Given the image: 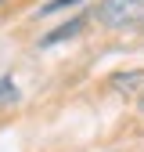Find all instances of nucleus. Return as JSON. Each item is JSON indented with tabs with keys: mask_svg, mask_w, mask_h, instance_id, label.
Returning <instances> with one entry per match:
<instances>
[{
	"mask_svg": "<svg viewBox=\"0 0 144 152\" xmlns=\"http://www.w3.org/2000/svg\"><path fill=\"white\" fill-rule=\"evenodd\" d=\"M144 15V0H101L97 4V22L108 29H119V26H130Z\"/></svg>",
	"mask_w": 144,
	"mask_h": 152,
	"instance_id": "obj_1",
	"label": "nucleus"
},
{
	"mask_svg": "<svg viewBox=\"0 0 144 152\" xmlns=\"http://www.w3.org/2000/svg\"><path fill=\"white\" fill-rule=\"evenodd\" d=\"M83 29V18H72V22H65L61 29H54L50 36H47V40H43V47H50V44H58V40H68V36H76Z\"/></svg>",
	"mask_w": 144,
	"mask_h": 152,
	"instance_id": "obj_2",
	"label": "nucleus"
},
{
	"mask_svg": "<svg viewBox=\"0 0 144 152\" xmlns=\"http://www.w3.org/2000/svg\"><path fill=\"white\" fill-rule=\"evenodd\" d=\"M140 80H144L140 72H126V76H115V80H112V87H137Z\"/></svg>",
	"mask_w": 144,
	"mask_h": 152,
	"instance_id": "obj_3",
	"label": "nucleus"
},
{
	"mask_svg": "<svg viewBox=\"0 0 144 152\" xmlns=\"http://www.w3.org/2000/svg\"><path fill=\"white\" fill-rule=\"evenodd\" d=\"M68 4H79V0H50V4H43V11H40V15H50V11H61V7H68Z\"/></svg>",
	"mask_w": 144,
	"mask_h": 152,
	"instance_id": "obj_4",
	"label": "nucleus"
},
{
	"mask_svg": "<svg viewBox=\"0 0 144 152\" xmlns=\"http://www.w3.org/2000/svg\"><path fill=\"white\" fill-rule=\"evenodd\" d=\"M11 94H14V83H11V80H0V102L11 98Z\"/></svg>",
	"mask_w": 144,
	"mask_h": 152,
	"instance_id": "obj_5",
	"label": "nucleus"
},
{
	"mask_svg": "<svg viewBox=\"0 0 144 152\" xmlns=\"http://www.w3.org/2000/svg\"><path fill=\"white\" fill-rule=\"evenodd\" d=\"M140 112H144V91H140Z\"/></svg>",
	"mask_w": 144,
	"mask_h": 152,
	"instance_id": "obj_6",
	"label": "nucleus"
}]
</instances>
